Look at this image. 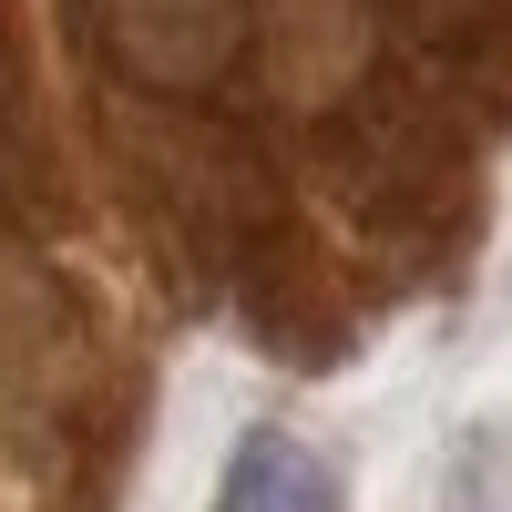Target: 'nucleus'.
Instances as JSON below:
<instances>
[{
	"instance_id": "obj_1",
	"label": "nucleus",
	"mask_w": 512,
	"mask_h": 512,
	"mask_svg": "<svg viewBox=\"0 0 512 512\" xmlns=\"http://www.w3.org/2000/svg\"><path fill=\"white\" fill-rule=\"evenodd\" d=\"M205 512H349V492H338V461H328L308 431L256 420V431L226 451L216 502H205Z\"/></svg>"
}]
</instances>
